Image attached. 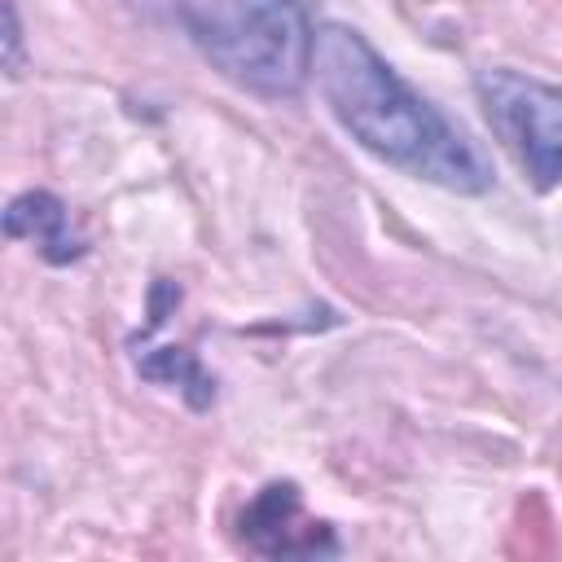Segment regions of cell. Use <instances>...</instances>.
<instances>
[{
    "instance_id": "obj_1",
    "label": "cell",
    "mask_w": 562,
    "mask_h": 562,
    "mask_svg": "<svg viewBox=\"0 0 562 562\" xmlns=\"http://www.w3.org/2000/svg\"><path fill=\"white\" fill-rule=\"evenodd\" d=\"M312 70L334 119L369 154L457 193H479L492 184L483 154L435 105H426L356 31L321 26L312 40Z\"/></svg>"
},
{
    "instance_id": "obj_2",
    "label": "cell",
    "mask_w": 562,
    "mask_h": 562,
    "mask_svg": "<svg viewBox=\"0 0 562 562\" xmlns=\"http://www.w3.org/2000/svg\"><path fill=\"white\" fill-rule=\"evenodd\" d=\"M193 44L220 75L263 97H294L312 70L307 13L299 0H176Z\"/></svg>"
},
{
    "instance_id": "obj_3",
    "label": "cell",
    "mask_w": 562,
    "mask_h": 562,
    "mask_svg": "<svg viewBox=\"0 0 562 562\" xmlns=\"http://www.w3.org/2000/svg\"><path fill=\"white\" fill-rule=\"evenodd\" d=\"M474 88L492 132L509 145V154L527 167V176L540 189L558 184L562 180V88L514 75V70H483Z\"/></svg>"
},
{
    "instance_id": "obj_4",
    "label": "cell",
    "mask_w": 562,
    "mask_h": 562,
    "mask_svg": "<svg viewBox=\"0 0 562 562\" xmlns=\"http://www.w3.org/2000/svg\"><path fill=\"white\" fill-rule=\"evenodd\" d=\"M241 540L268 558H329L338 540L325 522H307L294 483H268L241 514Z\"/></svg>"
},
{
    "instance_id": "obj_5",
    "label": "cell",
    "mask_w": 562,
    "mask_h": 562,
    "mask_svg": "<svg viewBox=\"0 0 562 562\" xmlns=\"http://www.w3.org/2000/svg\"><path fill=\"white\" fill-rule=\"evenodd\" d=\"M4 233L13 241H35L48 263H70V259L83 255V241L70 228V211L53 193H44V189H31V193H22V198L9 202Z\"/></svg>"
},
{
    "instance_id": "obj_6",
    "label": "cell",
    "mask_w": 562,
    "mask_h": 562,
    "mask_svg": "<svg viewBox=\"0 0 562 562\" xmlns=\"http://www.w3.org/2000/svg\"><path fill=\"white\" fill-rule=\"evenodd\" d=\"M132 347H136L140 378L162 382V386H180V395L193 408H206L215 400V382L206 378V369L189 351H180V347H140V342H132Z\"/></svg>"
},
{
    "instance_id": "obj_7",
    "label": "cell",
    "mask_w": 562,
    "mask_h": 562,
    "mask_svg": "<svg viewBox=\"0 0 562 562\" xmlns=\"http://www.w3.org/2000/svg\"><path fill=\"white\" fill-rule=\"evenodd\" d=\"M4 70L22 75V26H18L13 0H4Z\"/></svg>"
}]
</instances>
